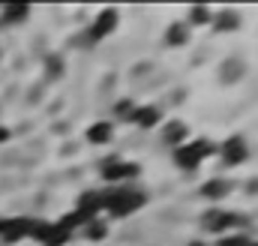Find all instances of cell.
<instances>
[{
  "label": "cell",
  "instance_id": "1",
  "mask_svg": "<svg viewBox=\"0 0 258 246\" xmlns=\"http://www.w3.org/2000/svg\"><path fill=\"white\" fill-rule=\"evenodd\" d=\"M144 204H147V195H144L141 186H135V183L108 186L105 189V213L114 216V219H126L132 213H138Z\"/></svg>",
  "mask_w": 258,
  "mask_h": 246
},
{
  "label": "cell",
  "instance_id": "2",
  "mask_svg": "<svg viewBox=\"0 0 258 246\" xmlns=\"http://www.w3.org/2000/svg\"><path fill=\"white\" fill-rule=\"evenodd\" d=\"M210 156H216V141H210V138H186L180 147L171 150L174 165L183 168V171H195V168H201Z\"/></svg>",
  "mask_w": 258,
  "mask_h": 246
},
{
  "label": "cell",
  "instance_id": "3",
  "mask_svg": "<svg viewBox=\"0 0 258 246\" xmlns=\"http://www.w3.org/2000/svg\"><path fill=\"white\" fill-rule=\"evenodd\" d=\"M243 213L237 210H219V207H210L207 213H201V231L210 234V237H225V234H237L243 228Z\"/></svg>",
  "mask_w": 258,
  "mask_h": 246
},
{
  "label": "cell",
  "instance_id": "4",
  "mask_svg": "<svg viewBox=\"0 0 258 246\" xmlns=\"http://www.w3.org/2000/svg\"><path fill=\"white\" fill-rule=\"evenodd\" d=\"M117 24H120V12L114 9V6H105V9H99L96 15H93V21L87 24V42L90 45H99V42H105L114 30H117Z\"/></svg>",
  "mask_w": 258,
  "mask_h": 246
},
{
  "label": "cell",
  "instance_id": "5",
  "mask_svg": "<svg viewBox=\"0 0 258 246\" xmlns=\"http://www.w3.org/2000/svg\"><path fill=\"white\" fill-rule=\"evenodd\" d=\"M138 174H141V165L138 162H129V159H108L99 168V177L108 186H129Z\"/></svg>",
  "mask_w": 258,
  "mask_h": 246
},
{
  "label": "cell",
  "instance_id": "6",
  "mask_svg": "<svg viewBox=\"0 0 258 246\" xmlns=\"http://www.w3.org/2000/svg\"><path fill=\"white\" fill-rule=\"evenodd\" d=\"M216 153H219L222 168H237L249 159V141L243 135H228L222 144H216Z\"/></svg>",
  "mask_w": 258,
  "mask_h": 246
},
{
  "label": "cell",
  "instance_id": "7",
  "mask_svg": "<svg viewBox=\"0 0 258 246\" xmlns=\"http://www.w3.org/2000/svg\"><path fill=\"white\" fill-rule=\"evenodd\" d=\"M27 228H30V216H0V243L15 246L27 240Z\"/></svg>",
  "mask_w": 258,
  "mask_h": 246
},
{
  "label": "cell",
  "instance_id": "8",
  "mask_svg": "<svg viewBox=\"0 0 258 246\" xmlns=\"http://www.w3.org/2000/svg\"><path fill=\"white\" fill-rule=\"evenodd\" d=\"M75 210L81 216H87V219L102 216L105 213V189H84L78 195V201H75Z\"/></svg>",
  "mask_w": 258,
  "mask_h": 246
},
{
  "label": "cell",
  "instance_id": "9",
  "mask_svg": "<svg viewBox=\"0 0 258 246\" xmlns=\"http://www.w3.org/2000/svg\"><path fill=\"white\" fill-rule=\"evenodd\" d=\"M240 24H243L240 9H234V6L213 9V21H210V27H213L216 33H234V30H240Z\"/></svg>",
  "mask_w": 258,
  "mask_h": 246
},
{
  "label": "cell",
  "instance_id": "10",
  "mask_svg": "<svg viewBox=\"0 0 258 246\" xmlns=\"http://www.w3.org/2000/svg\"><path fill=\"white\" fill-rule=\"evenodd\" d=\"M129 123H132L135 129L150 132V129L162 126V108H159V105H135V111H132Z\"/></svg>",
  "mask_w": 258,
  "mask_h": 246
},
{
  "label": "cell",
  "instance_id": "11",
  "mask_svg": "<svg viewBox=\"0 0 258 246\" xmlns=\"http://www.w3.org/2000/svg\"><path fill=\"white\" fill-rule=\"evenodd\" d=\"M228 195H231V180L228 177H210V180L201 183V198L210 201V204H219Z\"/></svg>",
  "mask_w": 258,
  "mask_h": 246
},
{
  "label": "cell",
  "instance_id": "12",
  "mask_svg": "<svg viewBox=\"0 0 258 246\" xmlns=\"http://www.w3.org/2000/svg\"><path fill=\"white\" fill-rule=\"evenodd\" d=\"M84 138H87V144H93V147L108 144V141L114 138V120H93L90 126H87Z\"/></svg>",
  "mask_w": 258,
  "mask_h": 246
},
{
  "label": "cell",
  "instance_id": "13",
  "mask_svg": "<svg viewBox=\"0 0 258 246\" xmlns=\"http://www.w3.org/2000/svg\"><path fill=\"white\" fill-rule=\"evenodd\" d=\"M186 138H189V126L183 120H165L162 123V144H168L171 150L180 147Z\"/></svg>",
  "mask_w": 258,
  "mask_h": 246
},
{
  "label": "cell",
  "instance_id": "14",
  "mask_svg": "<svg viewBox=\"0 0 258 246\" xmlns=\"http://www.w3.org/2000/svg\"><path fill=\"white\" fill-rule=\"evenodd\" d=\"M165 48H183V45H189V39H192V30L183 24V21H171L168 27H165Z\"/></svg>",
  "mask_w": 258,
  "mask_h": 246
},
{
  "label": "cell",
  "instance_id": "15",
  "mask_svg": "<svg viewBox=\"0 0 258 246\" xmlns=\"http://www.w3.org/2000/svg\"><path fill=\"white\" fill-rule=\"evenodd\" d=\"M108 228H111V225H108V219H105V216H93V219H87V222H84L81 234H84L90 243H102V240L108 237Z\"/></svg>",
  "mask_w": 258,
  "mask_h": 246
},
{
  "label": "cell",
  "instance_id": "16",
  "mask_svg": "<svg viewBox=\"0 0 258 246\" xmlns=\"http://www.w3.org/2000/svg\"><path fill=\"white\" fill-rule=\"evenodd\" d=\"M30 18V6H3L0 9V27H18Z\"/></svg>",
  "mask_w": 258,
  "mask_h": 246
},
{
  "label": "cell",
  "instance_id": "17",
  "mask_svg": "<svg viewBox=\"0 0 258 246\" xmlns=\"http://www.w3.org/2000/svg\"><path fill=\"white\" fill-rule=\"evenodd\" d=\"M210 21H213V9L210 6H189L186 9V18H183V24L195 30V27H210Z\"/></svg>",
  "mask_w": 258,
  "mask_h": 246
},
{
  "label": "cell",
  "instance_id": "18",
  "mask_svg": "<svg viewBox=\"0 0 258 246\" xmlns=\"http://www.w3.org/2000/svg\"><path fill=\"white\" fill-rule=\"evenodd\" d=\"M243 72H246V66H243V60H225L222 66H219V81L222 84H237L240 78H243Z\"/></svg>",
  "mask_w": 258,
  "mask_h": 246
},
{
  "label": "cell",
  "instance_id": "19",
  "mask_svg": "<svg viewBox=\"0 0 258 246\" xmlns=\"http://www.w3.org/2000/svg\"><path fill=\"white\" fill-rule=\"evenodd\" d=\"M84 222H87V216H81V213L72 207V210H66L63 216H57V222H54V225H57V228H63L66 234H75V231H81V228H84Z\"/></svg>",
  "mask_w": 258,
  "mask_h": 246
},
{
  "label": "cell",
  "instance_id": "20",
  "mask_svg": "<svg viewBox=\"0 0 258 246\" xmlns=\"http://www.w3.org/2000/svg\"><path fill=\"white\" fill-rule=\"evenodd\" d=\"M42 72H45V78H48V81L63 78V72H66L63 54H48V57H45V63H42Z\"/></svg>",
  "mask_w": 258,
  "mask_h": 246
},
{
  "label": "cell",
  "instance_id": "21",
  "mask_svg": "<svg viewBox=\"0 0 258 246\" xmlns=\"http://www.w3.org/2000/svg\"><path fill=\"white\" fill-rule=\"evenodd\" d=\"M69 237H72V234H66L63 228H57L54 222H48V228H45V234H42L39 246H66L69 243Z\"/></svg>",
  "mask_w": 258,
  "mask_h": 246
},
{
  "label": "cell",
  "instance_id": "22",
  "mask_svg": "<svg viewBox=\"0 0 258 246\" xmlns=\"http://www.w3.org/2000/svg\"><path fill=\"white\" fill-rule=\"evenodd\" d=\"M132 111H135V102H132L129 96H123V99H117V102H114V120H123V123H129V117H132Z\"/></svg>",
  "mask_w": 258,
  "mask_h": 246
},
{
  "label": "cell",
  "instance_id": "23",
  "mask_svg": "<svg viewBox=\"0 0 258 246\" xmlns=\"http://www.w3.org/2000/svg\"><path fill=\"white\" fill-rule=\"evenodd\" d=\"M249 240H252V237H246L243 231H237V234H225V237H219L216 246H249Z\"/></svg>",
  "mask_w": 258,
  "mask_h": 246
},
{
  "label": "cell",
  "instance_id": "24",
  "mask_svg": "<svg viewBox=\"0 0 258 246\" xmlns=\"http://www.w3.org/2000/svg\"><path fill=\"white\" fill-rule=\"evenodd\" d=\"M12 138V132H9V126H0V144H6Z\"/></svg>",
  "mask_w": 258,
  "mask_h": 246
},
{
  "label": "cell",
  "instance_id": "25",
  "mask_svg": "<svg viewBox=\"0 0 258 246\" xmlns=\"http://www.w3.org/2000/svg\"><path fill=\"white\" fill-rule=\"evenodd\" d=\"M189 246H210L207 240H189Z\"/></svg>",
  "mask_w": 258,
  "mask_h": 246
}]
</instances>
